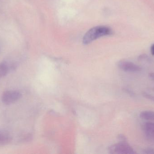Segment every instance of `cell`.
<instances>
[{
	"label": "cell",
	"instance_id": "12",
	"mask_svg": "<svg viewBox=\"0 0 154 154\" xmlns=\"http://www.w3.org/2000/svg\"><path fill=\"white\" fill-rule=\"evenodd\" d=\"M149 77L151 80L154 81V72H152L149 74Z\"/></svg>",
	"mask_w": 154,
	"mask_h": 154
},
{
	"label": "cell",
	"instance_id": "13",
	"mask_svg": "<svg viewBox=\"0 0 154 154\" xmlns=\"http://www.w3.org/2000/svg\"><path fill=\"white\" fill-rule=\"evenodd\" d=\"M151 52L153 56H154V43L151 47Z\"/></svg>",
	"mask_w": 154,
	"mask_h": 154
},
{
	"label": "cell",
	"instance_id": "3",
	"mask_svg": "<svg viewBox=\"0 0 154 154\" xmlns=\"http://www.w3.org/2000/svg\"><path fill=\"white\" fill-rule=\"evenodd\" d=\"M21 97V94L17 90L5 91L2 96V100L5 105H11L19 100Z\"/></svg>",
	"mask_w": 154,
	"mask_h": 154
},
{
	"label": "cell",
	"instance_id": "1",
	"mask_svg": "<svg viewBox=\"0 0 154 154\" xmlns=\"http://www.w3.org/2000/svg\"><path fill=\"white\" fill-rule=\"evenodd\" d=\"M113 33L112 30L105 26H98L90 29L83 36L82 42L84 44H88L95 40Z\"/></svg>",
	"mask_w": 154,
	"mask_h": 154
},
{
	"label": "cell",
	"instance_id": "11",
	"mask_svg": "<svg viewBox=\"0 0 154 154\" xmlns=\"http://www.w3.org/2000/svg\"><path fill=\"white\" fill-rule=\"evenodd\" d=\"M144 153L148 154H154V149L152 148H147L144 151Z\"/></svg>",
	"mask_w": 154,
	"mask_h": 154
},
{
	"label": "cell",
	"instance_id": "9",
	"mask_svg": "<svg viewBox=\"0 0 154 154\" xmlns=\"http://www.w3.org/2000/svg\"><path fill=\"white\" fill-rule=\"evenodd\" d=\"M143 94V96L147 99H150L152 101H153L154 102V96L153 95H151V94H148V93H146V92H143L142 93Z\"/></svg>",
	"mask_w": 154,
	"mask_h": 154
},
{
	"label": "cell",
	"instance_id": "10",
	"mask_svg": "<svg viewBox=\"0 0 154 154\" xmlns=\"http://www.w3.org/2000/svg\"><path fill=\"white\" fill-rule=\"evenodd\" d=\"M138 60L140 61H148L149 60L148 56H146L145 54H143L140 55L138 58Z\"/></svg>",
	"mask_w": 154,
	"mask_h": 154
},
{
	"label": "cell",
	"instance_id": "8",
	"mask_svg": "<svg viewBox=\"0 0 154 154\" xmlns=\"http://www.w3.org/2000/svg\"><path fill=\"white\" fill-rule=\"evenodd\" d=\"M9 71V68L6 63L5 62L0 63V78L5 77Z\"/></svg>",
	"mask_w": 154,
	"mask_h": 154
},
{
	"label": "cell",
	"instance_id": "5",
	"mask_svg": "<svg viewBox=\"0 0 154 154\" xmlns=\"http://www.w3.org/2000/svg\"><path fill=\"white\" fill-rule=\"evenodd\" d=\"M143 128L147 139L154 142V123H146L144 125Z\"/></svg>",
	"mask_w": 154,
	"mask_h": 154
},
{
	"label": "cell",
	"instance_id": "2",
	"mask_svg": "<svg viewBox=\"0 0 154 154\" xmlns=\"http://www.w3.org/2000/svg\"><path fill=\"white\" fill-rule=\"evenodd\" d=\"M111 153L114 154H134L136 152L126 142H121L110 147Z\"/></svg>",
	"mask_w": 154,
	"mask_h": 154
},
{
	"label": "cell",
	"instance_id": "4",
	"mask_svg": "<svg viewBox=\"0 0 154 154\" xmlns=\"http://www.w3.org/2000/svg\"><path fill=\"white\" fill-rule=\"evenodd\" d=\"M118 67L126 72H139L142 70V68L140 66L128 61H120L119 62Z\"/></svg>",
	"mask_w": 154,
	"mask_h": 154
},
{
	"label": "cell",
	"instance_id": "6",
	"mask_svg": "<svg viewBox=\"0 0 154 154\" xmlns=\"http://www.w3.org/2000/svg\"><path fill=\"white\" fill-rule=\"evenodd\" d=\"M12 141L11 137L7 132L0 130V145H6Z\"/></svg>",
	"mask_w": 154,
	"mask_h": 154
},
{
	"label": "cell",
	"instance_id": "7",
	"mask_svg": "<svg viewBox=\"0 0 154 154\" xmlns=\"http://www.w3.org/2000/svg\"><path fill=\"white\" fill-rule=\"evenodd\" d=\"M140 117L142 119L154 122V112L152 111H144L141 112Z\"/></svg>",
	"mask_w": 154,
	"mask_h": 154
}]
</instances>
